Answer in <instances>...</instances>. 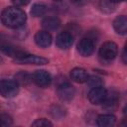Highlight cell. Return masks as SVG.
I'll return each instance as SVG.
<instances>
[{
	"label": "cell",
	"instance_id": "cell-26",
	"mask_svg": "<svg viewBox=\"0 0 127 127\" xmlns=\"http://www.w3.org/2000/svg\"><path fill=\"white\" fill-rule=\"evenodd\" d=\"M124 51H125V52H127V41H126V43H125V47H124Z\"/></svg>",
	"mask_w": 127,
	"mask_h": 127
},
{
	"label": "cell",
	"instance_id": "cell-4",
	"mask_svg": "<svg viewBox=\"0 0 127 127\" xmlns=\"http://www.w3.org/2000/svg\"><path fill=\"white\" fill-rule=\"evenodd\" d=\"M14 63L15 64H36V65H42V64H46L49 63V60L43 57H39V56H35V55H28L25 54L19 58L14 59Z\"/></svg>",
	"mask_w": 127,
	"mask_h": 127
},
{
	"label": "cell",
	"instance_id": "cell-3",
	"mask_svg": "<svg viewBox=\"0 0 127 127\" xmlns=\"http://www.w3.org/2000/svg\"><path fill=\"white\" fill-rule=\"evenodd\" d=\"M117 53H118V48L114 42H105L104 44L101 45L98 54L102 61L111 62L116 58Z\"/></svg>",
	"mask_w": 127,
	"mask_h": 127
},
{
	"label": "cell",
	"instance_id": "cell-18",
	"mask_svg": "<svg viewBox=\"0 0 127 127\" xmlns=\"http://www.w3.org/2000/svg\"><path fill=\"white\" fill-rule=\"evenodd\" d=\"M86 82L88 83V85H89L91 88H92V87H96V86H101L102 83H103L102 79H101L100 77H98V76H91V77H88V79H87Z\"/></svg>",
	"mask_w": 127,
	"mask_h": 127
},
{
	"label": "cell",
	"instance_id": "cell-6",
	"mask_svg": "<svg viewBox=\"0 0 127 127\" xmlns=\"http://www.w3.org/2000/svg\"><path fill=\"white\" fill-rule=\"evenodd\" d=\"M107 96V90L101 85V86H96L92 87L89 92H88V100L92 104H100L102 103Z\"/></svg>",
	"mask_w": 127,
	"mask_h": 127
},
{
	"label": "cell",
	"instance_id": "cell-20",
	"mask_svg": "<svg viewBox=\"0 0 127 127\" xmlns=\"http://www.w3.org/2000/svg\"><path fill=\"white\" fill-rule=\"evenodd\" d=\"M1 118H2V125H3V126H9V125L12 124V118H11L8 114L2 113Z\"/></svg>",
	"mask_w": 127,
	"mask_h": 127
},
{
	"label": "cell",
	"instance_id": "cell-2",
	"mask_svg": "<svg viewBox=\"0 0 127 127\" xmlns=\"http://www.w3.org/2000/svg\"><path fill=\"white\" fill-rule=\"evenodd\" d=\"M0 92L5 98H12L19 92V82L13 79H2L0 82Z\"/></svg>",
	"mask_w": 127,
	"mask_h": 127
},
{
	"label": "cell",
	"instance_id": "cell-21",
	"mask_svg": "<svg viewBox=\"0 0 127 127\" xmlns=\"http://www.w3.org/2000/svg\"><path fill=\"white\" fill-rule=\"evenodd\" d=\"M12 2L15 6H26L30 0H12Z\"/></svg>",
	"mask_w": 127,
	"mask_h": 127
},
{
	"label": "cell",
	"instance_id": "cell-7",
	"mask_svg": "<svg viewBox=\"0 0 127 127\" xmlns=\"http://www.w3.org/2000/svg\"><path fill=\"white\" fill-rule=\"evenodd\" d=\"M32 80L40 87H46L49 86L52 82V76L51 74L44 69L36 70L32 74Z\"/></svg>",
	"mask_w": 127,
	"mask_h": 127
},
{
	"label": "cell",
	"instance_id": "cell-17",
	"mask_svg": "<svg viewBox=\"0 0 127 127\" xmlns=\"http://www.w3.org/2000/svg\"><path fill=\"white\" fill-rule=\"evenodd\" d=\"M47 11V6L43 3H36L32 6V9H31V15L34 16V17H40V16H43Z\"/></svg>",
	"mask_w": 127,
	"mask_h": 127
},
{
	"label": "cell",
	"instance_id": "cell-27",
	"mask_svg": "<svg viewBox=\"0 0 127 127\" xmlns=\"http://www.w3.org/2000/svg\"><path fill=\"white\" fill-rule=\"evenodd\" d=\"M54 1H62V0H54Z\"/></svg>",
	"mask_w": 127,
	"mask_h": 127
},
{
	"label": "cell",
	"instance_id": "cell-12",
	"mask_svg": "<svg viewBox=\"0 0 127 127\" xmlns=\"http://www.w3.org/2000/svg\"><path fill=\"white\" fill-rule=\"evenodd\" d=\"M70 77L73 81L78 82V83H83L86 82L88 79V74L87 72L80 67H75L70 71Z\"/></svg>",
	"mask_w": 127,
	"mask_h": 127
},
{
	"label": "cell",
	"instance_id": "cell-22",
	"mask_svg": "<svg viewBox=\"0 0 127 127\" xmlns=\"http://www.w3.org/2000/svg\"><path fill=\"white\" fill-rule=\"evenodd\" d=\"M122 61L125 64H127V52H125V51H123V53H122Z\"/></svg>",
	"mask_w": 127,
	"mask_h": 127
},
{
	"label": "cell",
	"instance_id": "cell-19",
	"mask_svg": "<svg viewBox=\"0 0 127 127\" xmlns=\"http://www.w3.org/2000/svg\"><path fill=\"white\" fill-rule=\"evenodd\" d=\"M33 126H53L52 122L49 121L48 119H45V118H40V119H37L36 121H34L32 123Z\"/></svg>",
	"mask_w": 127,
	"mask_h": 127
},
{
	"label": "cell",
	"instance_id": "cell-15",
	"mask_svg": "<svg viewBox=\"0 0 127 127\" xmlns=\"http://www.w3.org/2000/svg\"><path fill=\"white\" fill-rule=\"evenodd\" d=\"M117 102H118V94L114 91H111V92H108L107 91V96L105 98V100L102 102L103 106L105 109H114L117 105Z\"/></svg>",
	"mask_w": 127,
	"mask_h": 127
},
{
	"label": "cell",
	"instance_id": "cell-10",
	"mask_svg": "<svg viewBox=\"0 0 127 127\" xmlns=\"http://www.w3.org/2000/svg\"><path fill=\"white\" fill-rule=\"evenodd\" d=\"M34 40L37 46H39L40 48H48L52 44V36L47 30L37 32Z\"/></svg>",
	"mask_w": 127,
	"mask_h": 127
},
{
	"label": "cell",
	"instance_id": "cell-24",
	"mask_svg": "<svg viewBox=\"0 0 127 127\" xmlns=\"http://www.w3.org/2000/svg\"><path fill=\"white\" fill-rule=\"evenodd\" d=\"M123 113H124V115L125 116H127V104L125 105V107L123 108Z\"/></svg>",
	"mask_w": 127,
	"mask_h": 127
},
{
	"label": "cell",
	"instance_id": "cell-16",
	"mask_svg": "<svg viewBox=\"0 0 127 127\" xmlns=\"http://www.w3.org/2000/svg\"><path fill=\"white\" fill-rule=\"evenodd\" d=\"M1 50L4 54L10 56V57H13L14 59L16 58H19L23 55H25L26 53L23 52L22 50H20L19 48L17 47H14V46H10V45H6V46H2L1 47Z\"/></svg>",
	"mask_w": 127,
	"mask_h": 127
},
{
	"label": "cell",
	"instance_id": "cell-11",
	"mask_svg": "<svg viewBox=\"0 0 127 127\" xmlns=\"http://www.w3.org/2000/svg\"><path fill=\"white\" fill-rule=\"evenodd\" d=\"M113 29L118 35H127V17L118 16L113 21Z\"/></svg>",
	"mask_w": 127,
	"mask_h": 127
},
{
	"label": "cell",
	"instance_id": "cell-8",
	"mask_svg": "<svg viewBox=\"0 0 127 127\" xmlns=\"http://www.w3.org/2000/svg\"><path fill=\"white\" fill-rule=\"evenodd\" d=\"M94 51V43L89 38L81 39L77 44V52L82 57H89Z\"/></svg>",
	"mask_w": 127,
	"mask_h": 127
},
{
	"label": "cell",
	"instance_id": "cell-1",
	"mask_svg": "<svg viewBox=\"0 0 127 127\" xmlns=\"http://www.w3.org/2000/svg\"><path fill=\"white\" fill-rule=\"evenodd\" d=\"M27 20L26 13L18 6H10L5 8L1 14L2 24L10 29L21 28Z\"/></svg>",
	"mask_w": 127,
	"mask_h": 127
},
{
	"label": "cell",
	"instance_id": "cell-5",
	"mask_svg": "<svg viewBox=\"0 0 127 127\" xmlns=\"http://www.w3.org/2000/svg\"><path fill=\"white\" fill-rule=\"evenodd\" d=\"M57 93H58V96H59V98L61 100L69 101V100H71L73 98V96L75 94V89L70 83L64 82V83H61L58 86Z\"/></svg>",
	"mask_w": 127,
	"mask_h": 127
},
{
	"label": "cell",
	"instance_id": "cell-14",
	"mask_svg": "<svg viewBox=\"0 0 127 127\" xmlns=\"http://www.w3.org/2000/svg\"><path fill=\"white\" fill-rule=\"evenodd\" d=\"M61 25V21L58 17H47L43 20L42 26L47 31L57 30Z\"/></svg>",
	"mask_w": 127,
	"mask_h": 127
},
{
	"label": "cell",
	"instance_id": "cell-9",
	"mask_svg": "<svg viewBox=\"0 0 127 127\" xmlns=\"http://www.w3.org/2000/svg\"><path fill=\"white\" fill-rule=\"evenodd\" d=\"M73 43V36L69 32H62L56 38V44L60 49L66 50L71 47Z\"/></svg>",
	"mask_w": 127,
	"mask_h": 127
},
{
	"label": "cell",
	"instance_id": "cell-25",
	"mask_svg": "<svg viewBox=\"0 0 127 127\" xmlns=\"http://www.w3.org/2000/svg\"><path fill=\"white\" fill-rule=\"evenodd\" d=\"M109 1L112 2V3H120V2H122L124 0H109Z\"/></svg>",
	"mask_w": 127,
	"mask_h": 127
},
{
	"label": "cell",
	"instance_id": "cell-13",
	"mask_svg": "<svg viewBox=\"0 0 127 127\" xmlns=\"http://www.w3.org/2000/svg\"><path fill=\"white\" fill-rule=\"evenodd\" d=\"M115 122L116 117L113 114H101L96 119V123L100 127H109L114 125Z\"/></svg>",
	"mask_w": 127,
	"mask_h": 127
},
{
	"label": "cell",
	"instance_id": "cell-23",
	"mask_svg": "<svg viewBox=\"0 0 127 127\" xmlns=\"http://www.w3.org/2000/svg\"><path fill=\"white\" fill-rule=\"evenodd\" d=\"M70 1H71L72 3H74V4H77V5H78V4H81L84 0H70Z\"/></svg>",
	"mask_w": 127,
	"mask_h": 127
}]
</instances>
